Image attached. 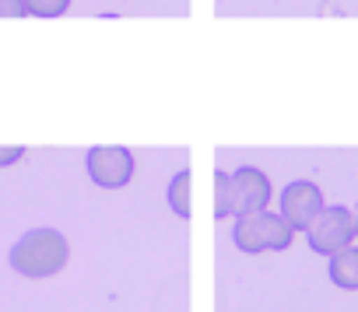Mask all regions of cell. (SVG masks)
Here are the masks:
<instances>
[{
    "label": "cell",
    "mask_w": 358,
    "mask_h": 312,
    "mask_svg": "<svg viewBox=\"0 0 358 312\" xmlns=\"http://www.w3.org/2000/svg\"><path fill=\"white\" fill-rule=\"evenodd\" d=\"M190 197H194V172H190V169H179V172L169 179V190H165L169 211H172L176 218H190Z\"/></svg>",
    "instance_id": "obj_8"
},
{
    "label": "cell",
    "mask_w": 358,
    "mask_h": 312,
    "mask_svg": "<svg viewBox=\"0 0 358 312\" xmlns=\"http://www.w3.org/2000/svg\"><path fill=\"white\" fill-rule=\"evenodd\" d=\"M215 218H232V183L229 172H215Z\"/></svg>",
    "instance_id": "obj_9"
},
{
    "label": "cell",
    "mask_w": 358,
    "mask_h": 312,
    "mask_svg": "<svg viewBox=\"0 0 358 312\" xmlns=\"http://www.w3.org/2000/svg\"><path fill=\"white\" fill-rule=\"evenodd\" d=\"M306 242H309V249H313V253H320V256H334L337 249L351 246V242H355L351 211H348V207H341V204L323 207V211L313 218V225L306 228Z\"/></svg>",
    "instance_id": "obj_4"
},
{
    "label": "cell",
    "mask_w": 358,
    "mask_h": 312,
    "mask_svg": "<svg viewBox=\"0 0 358 312\" xmlns=\"http://www.w3.org/2000/svg\"><path fill=\"white\" fill-rule=\"evenodd\" d=\"M323 207H327V204H323L320 186L309 183V179H295V183H288V186L281 190V211H278V214L292 225V232H306Z\"/></svg>",
    "instance_id": "obj_6"
},
{
    "label": "cell",
    "mask_w": 358,
    "mask_h": 312,
    "mask_svg": "<svg viewBox=\"0 0 358 312\" xmlns=\"http://www.w3.org/2000/svg\"><path fill=\"white\" fill-rule=\"evenodd\" d=\"M22 4H25L29 18H60V15H67L71 0H22Z\"/></svg>",
    "instance_id": "obj_10"
},
{
    "label": "cell",
    "mask_w": 358,
    "mask_h": 312,
    "mask_svg": "<svg viewBox=\"0 0 358 312\" xmlns=\"http://www.w3.org/2000/svg\"><path fill=\"white\" fill-rule=\"evenodd\" d=\"M232 242L236 249L243 253H281L295 242V232L292 225L281 218V214H271V211H257V214H243L236 218L232 225Z\"/></svg>",
    "instance_id": "obj_2"
},
{
    "label": "cell",
    "mask_w": 358,
    "mask_h": 312,
    "mask_svg": "<svg viewBox=\"0 0 358 312\" xmlns=\"http://www.w3.org/2000/svg\"><path fill=\"white\" fill-rule=\"evenodd\" d=\"M327 274L337 288L344 291H358V246H344L334 256H327Z\"/></svg>",
    "instance_id": "obj_7"
},
{
    "label": "cell",
    "mask_w": 358,
    "mask_h": 312,
    "mask_svg": "<svg viewBox=\"0 0 358 312\" xmlns=\"http://www.w3.org/2000/svg\"><path fill=\"white\" fill-rule=\"evenodd\" d=\"M351 228H355V239H358V204H355V211H351Z\"/></svg>",
    "instance_id": "obj_13"
},
{
    "label": "cell",
    "mask_w": 358,
    "mask_h": 312,
    "mask_svg": "<svg viewBox=\"0 0 358 312\" xmlns=\"http://www.w3.org/2000/svg\"><path fill=\"white\" fill-rule=\"evenodd\" d=\"M0 18H29L22 0H0Z\"/></svg>",
    "instance_id": "obj_12"
},
{
    "label": "cell",
    "mask_w": 358,
    "mask_h": 312,
    "mask_svg": "<svg viewBox=\"0 0 358 312\" xmlns=\"http://www.w3.org/2000/svg\"><path fill=\"white\" fill-rule=\"evenodd\" d=\"M88 179L102 190H123L134 179V154L120 144H95L85 154Z\"/></svg>",
    "instance_id": "obj_3"
},
{
    "label": "cell",
    "mask_w": 358,
    "mask_h": 312,
    "mask_svg": "<svg viewBox=\"0 0 358 312\" xmlns=\"http://www.w3.org/2000/svg\"><path fill=\"white\" fill-rule=\"evenodd\" d=\"M229 183H232V218L267 211L274 190H271V179H267L264 169H257V165H239L236 172H229Z\"/></svg>",
    "instance_id": "obj_5"
},
{
    "label": "cell",
    "mask_w": 358,
    "mask_h": 312,
    "mask_svg": "<svg viewBox=\"0 0 358 312\" xmlns=\"http://www.w3.org/2000/svg\"><path fill=\"white\" fill-rule=\"evenodd\" d=\"M18 158H25V147H22V144H8V147H0V169L15 165Z\"/></svg>",
    "instance_id": "obj_11"
},
{
    "label": "cell",
    "mask_w": 358,
    "mask_h": 312,
    "mask_svg": "<svg viewBox=\"0 0 358 312\" xmlns=\"http://www.w3.org/2000/svg\"><path fill=\"white\" fill-rule=\"evenodd\" d=\"M67 256H71V246H67L64 232H57V228H32L8 253L11 270H18L22 277H32V281L60 274L67 267Z\"/></svg>",
    "instance_id": "obj_1"
}]
</instances>
